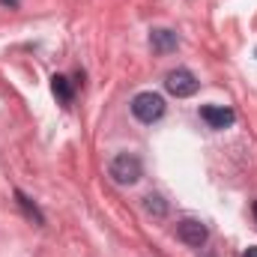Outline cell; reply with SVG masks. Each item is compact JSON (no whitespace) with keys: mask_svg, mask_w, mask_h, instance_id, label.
<instances>
[{"mask_svg":"<svg viewBox=\"0 0 257 257\" xmlns=\"http://www.w3.org/2000/svg\"><path fill=\"white\" fill-rule=\"evenodd\" d=\"M15 197H18V203L24 206V212H27L30 218H36V224H45V218H42V212H39V209H36V206H33V203H30V200L24 197V194H21V192H15Z\"/></svg>","mask_w":257,"mask_h":257,"instance_id":"9c48e42d","label":"cell"},{"mask_svg":"<svg viewBox=\"0 0 257 257\" xmlns=\"http://www.w3.org/2000/svg\"><path fill=\"white\" fill-rule=\"evenodd\" d=\"M165 87H168V93L171 96H177V99H189L197 93V87H200V81L194 78V72L189 69H174V72H168V78H165Z\"/></svg>","mask_w":257,"mask_h":257,"instance_id":"3957f363","label":"cell"},{"mask_svg":"<svg viewBox=\"0 0 257 257\" xmlns=\"http://www.w3.org/2000/svg\"><path fill=\"white\" fill-rule=\"evenodd\" d=\"M242 257H257V245H251V248H245V254Z\"/></svg>","mask_w":257,"mask_h":257,"instance_id":"30bf717a","label":"cell"},{"mask_svg":"<svg viewBox=\"0 0 257 257\" xmlns=\"http://www.w3.org/2000/svg\"><path fill=\"white\" fill-rule=\"evenodd\" d=\"M108 174H111V180L120 183V186H135V183L144 177V165H141L138 156L120 153V156H114V162L108 165Z\"/></svg>","mask_w":257,"mask_h":257,"instance_id":"6da1fadb","label":"cell"},{"mask_svg":"<svg viewBox=\"0 0 257 257\" xmlns=\"http://www.w3.org/2000/svg\"><path fill=\"white\" fill-rule=\"evenodd\" d=\"M254 218H257V200H254Z\"/></svg>","mask_w":257,"mask_h":257,"instance_id":"8fae6325","label":"cell"},{"mask_svg":"<svg viewBox=\"0 0 257 257\" xmlns=\"http://www.w3.org/2000/svg\"><path fill=\"white\" fill-rule=\"evenodd\" d=\"M150 45H153V51H156V54H171V51H177L180 39H177V33H174V30L159 27V30H153V33H150Z\"/></svg>","mask_w":257,"mask_h":257,"instance_id":"8992f818","label":"cell"},{"mask_svg":"<svg viewBox=\"0 0 257 257\" xmlns=\"http://www.w3.org/2000/svg\"><path fill=\"white\" fill-rule=\"evenodd\" d=\"M200 120L209 128H230L236 123V114L227 105H200Z\"/></svg>","mask_w":257,"mask_h":257,"instance_id":"5b68a950","label":"cell"},{"mask_svg":"<svg viewBox=\"0 0 257 257\" xmlns=\"http://www.w3.org/2000/svg\"><path fill=\"white\" fill-rule=\"evenodd\" d=\"M177 239L186 242V245H192V248H200V245L209 239V230H206V224L197 221V218H183V221L177 224Z\"/></svg>","mask_w":257,"mask_h":257,"instance_id":"277c9868","label":"cell"},{"mask_svg":"<svg viewBox=\"0 0 257 257\" xmlns=\"http://www.w3.org/2000/svg\"><path fill=\"white\" fill-rule=\"evenodd\" d=\"M132 114H135L141 123H156V120H162V114H165V99H162L159 93H153V90H144V93H138V96L132 99Z\"/></svg>","mask_w":257,"mask_h":257,"instance_id":"7a4b0ae2","label":"cell"},{"mask_svg":"<svg viewBox=\"0 0 257 257\" xmlns=\"http://www.w3.org/2000/svg\"><path fill=\"white\" fill-rule=\"evenodd\" d=\"M144 206H147V212L156 215V218H162V215L168 212V206H165V200H162L159 194H147V197H144Z\"/></svg>","mask_w":257,"mask_h":257,"instance_id":"ba28073f","label":"cell"},{"mask_svg":"<svg viewBox=\"0 0 257 257\" xmlns=\"http://www.w3.org/2000/svg\"><path fill=\"white\" fill-rule=\"evenodd\" d=\"M6 3H12V6H15V0H6Z\"/></svg>","mask_w":257,"mask_h":257,"instance_id":"7c38bea8","label":"cell"},{"mask_svg":"<svg viewBox=\"0 0 257 257\" xmlns=\"http://www.w3.org/2000/svg\"><path fill=\"white\" fill-rule=\"evenodd\" d=\"M51 90H54V96L63 102V105H69L72 99H75V90H72V81L66 78V75H54L51 78Z\"/></svg>","mask_w":257,"mask_h":257,"instance_id":"52a82bcc","label":"cell"}]
</instances>
